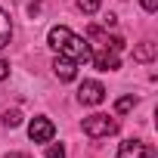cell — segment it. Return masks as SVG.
Segmentation results:
<instances>
[{"instance_id":"1","label":"cell","mask_w":158,"mask_h":158,"mask_svg":"<svg viewBox=\"0 0 158 158\" xmlns=\"http://www.w3.org/2000/svg\"><path fill=\"white\" fill-rule=\"evenodd\" d=\"M50 47H53L59 56L71 59V62H90V56H93L90 44H84V37H77V34L68 31L65 25L50 28Z\"/></svg>"},{"instance_id":"2","label":"cell","mask_w":158,"mask_h":158,"mask_svg":"<svg viewBox=\"0 0 158 158\" xmlns=\"http://www.w3.org/2000/svg\"><path fill=\"white\" fill-rule=\"evenodd\" d=\"M84 133H87L90 139L112 136V133H118V121L109 118V115H90V118H84Z\"/></svg>"},{"instance_id":"3","label":"cell","mask_w":158,"mask_h":158,"mask_svg":"<svg viewBox=\"0 0 158 158\" xmlns=\"http://www.w3.org/2000/svg\"><path fill=\"white\" fill-rule=\"evenodd\" d=\"M77 99H81L84 106H99V102L106 99V87H102L99 81H84L81 90H77Z\"/></svg>"},{"instance_id":"4","label":"cell","mask_w":158,"mask_h":158,"mask_svg":"<svg viewBox=\"0 0 158 158\" xmlns=\"http://www.w3.org/2000/svg\"><path fill=\"white\" fill-rule=\"evenodd\" d=\"M90 62H93L99 71H115V68L121 65V62H118V50H112V47H99V50H93Z\"/></svg>"},{"instance_id":"5","label":"cell","mask_w":158,"mask_h":158,"mask_svg":"<svg viewBox=\"0 0 158 158\" xmlns=\"http://www.w3.org/2000/svg\"><path fill=\"white\" fill-rule=\"evenodd\" d=\"M28 136H31L34 143H50V139L56 136V127H53V121H47V118H34V121L28 124Z\"/></svg>"},{"instance_id":"6","label":"cell","mask_w":158,"mask_h":158,"mask_svg":"<svg viewBox=\"0 0 158 158\" xmlns=\"http://www.w3.org/2000/svg\"><path fill=\"white\" fill-rule=\"evenodd\" d=\"M118 158H155V149L139 143V139H127V143H121Z\"/></svg>"},{"instance_id":"7","label":"cell","mask_w":158,"mask_h":158,"mask_svg":"<svg viewBox=\"0 0 158 158\" xmlns=\"http://www.w3.org/2000/svg\"><path fill=\"white\" fill-rule=\"evenodd\" d=\"M53 71H56V77H59V81H74V77H77V68H74V62L71 59H65V56H59L56 62H53Z\"/></svg>"},{"instance_id":"8","label":"cell","mask_w":158,"mask_h":158,"mask_svg":"<svg viewBox=\"0 0 158 158\" xmlns=\"http://www.w3.org/2000/svg\"><path fill=\"white\" fill-rule=\"evenodd\" d=\"M155 53H158V47H155L152 40H143V44L133 50V59H136V62H152V59H155Z\"/></svg>"},{"instance_id":"9","label":"cell","mask_w":158,"mask_h":158,"mask_svg":"<svg viewBox=\"0 0 158 158\" xmlns=\"http://www.w3.org/2000/svg\"><path fill=\"white\" fill-rule=\"evenodd\" d=\"M10 37H13V22H10V16L3 10H0V50L10 44Z\"/></svg>"},{"instance_id":"10","label":"cell","mask_w":158,"mask_h":158,"mask_svg":"<svg viewBox=\"0 0 158 158\" xmlns=\"http://www.w3.org/2000/svg\"><path fill=\"white\" fill-rule=\"evenodd\" d=\"M133 106H136V96H121V99L115 102V112H118V115H124V112H130Z\"/></svg>"},{"instance_id":"11","label":"cell","mask_w":158,"mask_h":158,"mask_svg":"<svg viewBox=\"0 0 158 158\" xmlns=\"http://www.w3.org/2000/svg\"><path fill=\"white\" fill-rule=\"evenodd\" d=\"M3 124H6V127H19V124H22V112H19V109L3 112Z\"/></svg>"},{"instance_id":"12","label":"cell","mask_w":158,"mask_h":158,"mask_svg":"<svg viewBox=\"0 0 158 158\" xmlns=\"http://www.w3.org/2000/svg\"><path fill=\"white\" fill-rule=\"evenodd\" d=\"M77 6H81V13L93 16V13H99V0H77Z\"/></svg>"},{"instance_id":"13","label":"cell","mask_w":158,"mask_h":158,"mask_svg":"<svg viewBox=\"0 0 158 158\" xmlns=\"http://www.w3.org/2000/svg\"><path fill=\"white\" fill-rule=\"evenodd\" d=\"M47 158H65V149H62V143H53V146L47 149Z\"/></svg>"},{"instance_id":"14","label":"cell","mask_w":158,"mask_h":158,"mask_svg":"<svg viewBox=\"0 0 158 158\" xmlns=\"http://www.w3.org/2000/svg\"><path fill=\"white\" fill-rule=\"evenodd\" d=\"M139 3H143L146 13H155V10H158V0H139Z\"/></svg>"},{"instance_id":"15","label":"cell","mask_w":158,"mask_h":158,"mask_svg":"<svg viewBox=\"0 0 158 158\" xmlns=\"http://www.w3.org/2000/svg\"><path fill=\"white\" fill-rule=\"evenodd\" d=\"M6 74H10V62H0V81H3Z\"/></svg>"},{"instance_id":"16","label":"cell","mask_w":158,"mask_h":158,"mask_svg":"<svg viewBox=\"0 0 158 158\" xmlns=\"http://www.w3.org/2000/svg\"><path fill=\"white\" fill-rule=\"evenodd\" d=\"M6 158H31V155H25V152H10Z\"/></svg>"}]
</instances>
